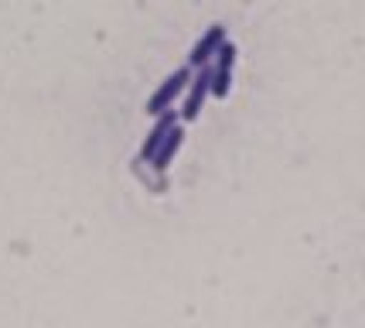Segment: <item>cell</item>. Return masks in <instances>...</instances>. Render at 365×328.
<instances>
[{
	"instance_id": "obj_2",
	"label": "cell",
	"mask_w": 365,
	"mask_h": 328,
	"mask_svg": "<svg viewBox=\"0 0 365 328\" xmlns=\"http://www.w3.org/2000/svg\"><path fill=\"white\" fill-rule=\"evenodd\" d=\"M232 69H236V45H232V41H222L219 51L212 55V62H208V79H212V96H215V99H225V96H229Z\"/></svg>"
},
{
	"instance_id": "obj_5",
	"label": "cell",
	"mask_w": 365,
	"mask_h": 328,
	"mask_svg": "<svg viewBox=\"0 0 365 328\" xmlns=\"http://www.w3.org/2000/svg\"><path fill=\"white\" fill-rule=\"evenodd\" d=\"M181 144H185V124L178 120V124L164 134V141L158 144V151H154V157H150V164H154L158 172H168L171 161H175V154L181 151Z\"/></svg>"
},
{
	"instance_id": "obj_3",
	"label": "cell",
	"mask_w": 365,
	"mask_h": 328,
	"mask_svg": "<svg viewBox=\"0 0 365 328\" xmlns=\"http://www.w3.org/2000/svg\"><path fill=\"white\" fill-rule=\"evenodd\" d=\"M188 76H191L188 65H185V69H175V72H171V76L154 89V96L147 99V113H150V116H158V113H164V109L175 106V99L185 93V86H188Z\"/></svg>"
},
{
	"instance_id": "obj_1",
	"label": "cell",
	"mask_w": 365,
	"mask_h": 328,
	"mask_svg": "<svg viewBox=\"0 0 365 328\" xmlns=\"http://www.w3.org/2000/svg\"><path fill=\"white\" fill-rule=\"evenodd\" d=\"M185 106L178 109V120L181 124H195L198 116H202V109H205L208 96H212V79H208V65L202 69H191L188 76V86H185Z\"/></svg>"
},
{
	"instance_id": "obj_4",
	"label": "cell",
	"mask_w": 365,
	"mask_h": 328,
	"mask_svg": "<svg viewBox=\"0 0 365 328\" xmlns=\"http://www.w3.org/2000/svg\"><path fill=\"white\" fill-rule=\"evenodd\" d=\"M225 41V28L222 24H212L195 45H191V51H188V69H202V65H208L212 62V55L219 51V45Z\"/></svg>"
},
{
	"instance_id": "obj_6",
	"label": "cell",
	"mask_w": 365,
	"mask_h": 328,
	"mask_svg": "<svg viewBox=\"0 0 365 328\" xmlns=\"http://www.w3.org/2000/svg\"><path fill=\"white\" fill-rule=\"evenodd\" d=\"M178 124V113H175V106L171 109H164V113H158V124H154V130L143 137V144H140V161H150L154 157V151H158V144L164 141V134L171 130V126Z\"/></svg>"
}]
</instances>
